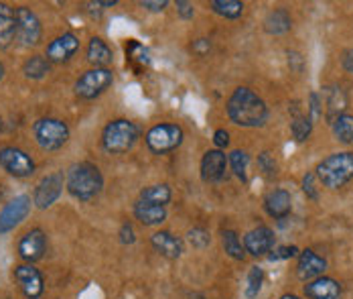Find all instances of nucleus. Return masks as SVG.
<instances>
[{"label":"nucleus","instance_id":"f257e3e1","mask_svg":"<svg viewBox=\"0 0 353 299\" xmlns=\"http://www.w3.org/2000/svg\"><path fill=\"white\" fill-rule=\"evenodd\" d=\"M225 113L230 116V120L238 126L244 128H258L264 126L268 120V106L266 102L250 88H236L234 94L230 96L228 104H225Z\"/></svg>","mask_w":353,"mask_h":299},{"label":"nucleus","instance_id":"f03ea898","mask_svg":"<svg viewBox=\"0 0 353 299\" xmlns=\"http://www.w3.org/2000/svg\"><path fill=\"white\" fill-rule=\"evenodd\" d=\"M65 186L75 200L92 202L104 189V175H102L98 165H94L90 161H81V163H75L68 169Z\"/></svg>","mask_w":353,"mask_h":299},{"label":"nucleus","instance_id":"7ed1b4c3","mask_svg":"<svg viewBox=\"0 0 353 299\" xmlns=\"http://www.w3.org/2000/svg\"><path fill=\"white\" fill-rule=\"evenodd\" d=\"M317 180L329 189H341L353 180V153L339 151L331 153L323 161H319L315 169Z\"/></svg>","mask_w":353,"mask_h":299},{"label":"nucleus","instance_id":"20e7f679","mask_svg":"<svg viewBox=\"0 0 353 299\" xmlns=\"http://www.w3.org/2000/svg\"><path fill=\"white\" fill-rule=\"evenodd\" d=\"M141 139V128L126 118H118L108 122L102 133V147L110 155H124L134 149Z\"/></svg>","mask_w":353,"mask_h":299},{"label":"nucleus","instance_id":"39448f33","mask_svg":"<svg viewBox=\"0 0 353 299\" xmlns=\"http://www.w3.org/2000/svg\"><path fill=\"white\" fill-rule=\"evenodd\" d=\"M33 135L37 145L43 151H57L70 141V126L59 118L47 116V118H39L33 124Z\"/></svg>","mask_w":353,"mask_h":299},{"label":"nucleus","instance_id":"423d86ee","mask_svg":"<svg viewBox=\"0 0 353 299\" xmlns=\"http://www.w3.org/2000/svg\"><path fill=\"white\" fill-rule=\"evenodd\" d=\"M112 84H114V74L110 68H92L77 77L73 90L79 98L94 100V98L102 96L106 90H110Z\"/></svg>","mask_w":353,"mask_h":299},{"label":"nucleus","instance_id":"0eeeda50","mask_svg":"<svg viewBox=\"0 0 353 299\" xmlns=\"http://www.w3.org/2000/svg\"><path fill=\"white\" fill-rule=\"evenodd\" d=\"M183 139H185V133L179 124H157L144 137L146 147L157 155L175 151L176 147H181Z\"/></svg>","mask_w":353,"mask_h":299},{"label":"nucleus","instance_id":"6e6552de","mask_svg":"<svg viewBox=\"0 0 353 299\" xmlns=\"http://www.w3.org/2000/svg\"><path fill=\"white\" fill-rule=\"evenodd\" d=\"M17 19V41L25 47H37L43 39V27L41 21L29 6H17L14 8Z\"/></svg>","mask_w":353,"mask_h":299},{"label":"nucleus","instance_id":"1a4fd4ad","mask_svg":"<svg viewBox=\"0 0 353 299\" xmlns=\"http://www.w3.org/2000/svg\"><path fill=\"white\" fill-rule=\"evenodd\" d=\"M0 167L19 180L31 177L35 173V161L31 159L29 153H25L19 147H2L0 149Z\"/></svg>","mask_w":353,"mask_h":299},{"label":"nucleus","instance_id":"9d476101","mask_svg":"<svg viewBox=\"0 0 353 299\" xmlns=\"http://www.w3.org/2000/svg\"><path fill=\"white\" fill-rule=\"evenodd\" d=\"M31 206H33V200L25 193L10 200L0 212V234H8L10 230H14L21 224L31 214Z\"/></svg>","mask_w":353,"mask_h":299},{"label":"nucleus","instance_id":"9b49d317","mask_svg":"<svg viewBox=\"0 0 353 299\" xmlns=\"http://www.w3.org/2000/svg\"><path fill=\"white\" fill-rule=\"evenodd\" d=\"M14 279L21 287V291L25 293L27 299H39L45 291V279L43 273L37 269L35 264H17L14 267Z\"/></svg>","mask_w":353,"mask_h":299},{"label":"nucleus","instance_id":"f8f14e48","mask_svg":"<svg viewBox=\"0 0 353 299\" xmlns=\"http://www.w3.org/2000/svg\"><path fill=\"white\" fill-rule=\"evenodd\" d=\"M21 259L29 264L41 261L47 253V234L41 228H31L29 232H25L17 244Z\"/></svg>","mask_w":353,"mask_h":299},{"label":"nucleus","instance_id":"ddd939ff","mask_svg":"<svg viewBox=\"0 0 353 299\" xmlns=\"http://www.w3.org/2000/svg\"><path fill=\"white\" fill-rule=\"evenodd\" d=\"M63 184H65L63 173H51V175L43 177L35 187L33 204H35L37 208H41V210L51 208L59 200V195L63 191Z\"/></svg>","mask_w":353,"mask_h":299},{"label":"nucleus","instance_id":"4468645a","mask_svg":"<svg viewBox=\"0 0 353 299\" xmlns=\"http://www.w3.org/2000/svg\"><path fill=\"white\" fill-rule=\"evenodd\" d=\"M274 244H276V236H274V230L268 226H256L244 236L246 255H252V257H264L272 253Z\"/></svg>","mask_w":353,"mask_h":299},{"label":"nucleus","instance_id":"2eb2a0df","mask_svg":"<svg viewBox=\"0 0 353 299\" xmlns=\"http://www.w3.org/2000/svg\"><path fill=\"white\" fill-rule=\"evenodd\" d=\"M77 51H79V37L75 33H63L47 45L45 57L49 64H68Z\"/></svg>","mask_w":353,"mask_h":299},{"label":"nucleus","instance_id":"dca6fc26","mask_svg":"<svg viewBox=\"0 0 353 299\" xmlns=\"http://www.w3.org/2000/svg\"><path fill=\"white\" fill-rule=\"evenodd\" d=\"M327 271V259L317 255L313 249H305L299 253V262H296V277L303 283H309L313 279L321 277Z\"/></svg>","mask_w":353,"mask_h":299},{"label":"nucleus","instance_id":"f3484780","mask_svg":"<svg viewBox=\"0 0 353 299\" xmlns=\"http://www.w3.org/2000/svg\"><path fill=\"white\" fill-rule=\"evenodd\" d=\"M303 293L307 299H341L343 296V287L337 279L321 275L317 279L305 283Z\"/></svg>","mask_w":353,"mask_h":299},{"label":"nucleus","instance_id":"a211bd4d","mask_svg":"<svg viewBox=\"0 0 353 299\" xmlns=\"http://www.w3.org/2000/svg\"><path fill=\"white\" fill-rule=\"evenodd\" d=\"M150 244H152V249H154L161 257H165V259H169V261L181 259L183 253H185L183 240H181L176 234L169 232V230H159V232H154V234L150 236Z\"/></svg>","mask_w":353,"mask_h":299},{"label":"nucleus","instance_id":"6ab92c4d","mask_svg":"<svg viewBox=\"0 0 353 299\" xmlns=\"http://www.w3.org/2000/svg\"><path fill=\"white\" fill-rule=\"evenodd\" d=\"M228 169V157L219 149L208 151L201 159V180L205 184H217L225 177Z\"/></svg>","mask_w":353,"mask_h":299},{"label":"nucleus","instance_id":"aec40b11","mask_svg":"<svg viewBox=\"0 0 353 299\" xmlns=\"http://www.w3.org/2000/svg\"><path fill=\"white\" fill-rule=\"evenodd\" d=\"M264 210L270 218L284 220L292 210V195L286 189H272L264 197Z\"/></svg>","mask_w":353,"mask_h":299},{"label":"nucleus","instance_id":"412c9836","mask_svg":"<svg viewBox=\"0 0 353 299\" xmlns=\"http://www.w3.org/2000/svg\"><path fill=\"white\" fill-rule=\"evenodd\" d=\"M17 39V19L14 8L6 2H0V49H6Z\"/></svg>","mask_w":353,"mask_h":299},{"label":"nucleus","instance_id":"4be33fe9","mask_svg":"<svg viewBox=\"0 0 353 299\" xmlns=\"http://www.w3.org/2000/svg\"><path fill=\"white\" fill-rule=\"evenodd\" d=\"M134 218L144 226H159L167 220V208L139 200L134 204Z\"/></svg>","mask_w":353,"mask_h":299},{"label":"nucleus","instance_id":"5701e85b","mask_svg":"<svg viewBox=\"0 0 353 299\" xmlns=\"http://www.w3.org/2000/svg\"><path fill=\"white\" fill-rule=\"evenodd\" d=\"M85 55H88V61L94 66V68H108L112 61H114V53L110 49L104 39L92 37L88 43V49H85Z\"/></svg>","mask_w":353,"mask_h":299},{"label":"nucleus","instance_id":"b1692460","mask_svg":"<svg viewBox=\"0 0 353 299\" xmlns=\"http://www.w3.org/2000/svg\"><path fill=\"white\" fill-rule=\"evenodd\" d=\"M292 29V17L286 8H274L264 19V31L268 35H284Z\"/></svg>","mask_w":353,"mask_h":299},{"label":"nucleus","instance_id":"393cba45","mask_svg":"<svg viewBox=\"0 0 353 299\" xmlns=\"http://www.w3.org/2000/svg\"><path fill=\"white\" fill-rule=\"evenodd\" d=\"M331 131L333 137L341 145H353V114H339L331 120Z\"/></svg>","mask_w":353,"mask_h":299},{"label":"nucleus","instance_id":"a878e982","mask_svg":"<svg viewBox=\"0 0 353 299\" xmlns=\"http://www.w3.org/2000/svg\"><path fill=\"white\" fill-rule=\"evenodd\" d=\"M221 247L225 251V255L234 261H244L246 259V249L244 242L240 238V234L236 230H223L221 232Z\"/></svg>","mask_w":353,"mask_h":299},{"label":"nucleus","instance_id":"bb28decb","mask_svg":"<svg viewBox=\"0 0 353 299\" xmlns=\"http://www.w3.org/2000/svg\"><path fill=\"white\" fill-rule=\"evenodd\" d=\"M142 202L154 204V206H165L173 200V191L167 184H157V186H146L141 191Z\"/></svg>","mask_w":353,"mask_h":299},{"label":"nucleus","instance_id":"cd10ccee","mask_svg":"<svg viewBox=\"0 0 353 299\" xmlns=\"http://www.w3.org/2000/svg\"><path fill=\"white\" fill-rule=\"evenodd\" d=\"M51 72V64L47 61L45 55H31L23 64V74L29 79H43Z\"/></svg>","mask_w":353,"mask_h":299},{"label":"nucleus","instance_id":"c85d7f7f","mask_svg":"<svg viewBox=\"0 0 353 299\" xmlns=\"http://www.w3.org/2000/svg\"><path fill=\"white\" fill-rule=\"evenodd\" d=\"M210 6L215 15H219L223 19H238L244 15V8H246V4L240 0H212Z\"/></svg>","mask_w":353,"mask_h":299},{"label":"nucleus","instance_id":"c756f323","mask_svg":"<svg viewBox=\"0 0 353 299\" xmlns=\"http://www.w3.org/2000/svg\"><path fill=\"white\" fill-rule=\"evenodd\" d=\"M327 106H329V116L331 120L339 114H343V110L347 108L350 100H347V94L341 90V88H327Z\"/></svg>","mask_w":353,"mask_h":299},{"label":"nucleus","instance_id":"7c9ffc66","mask_svg":"<svg viewBox=\"0 0 353 299\" xmlns=\"http://www.w3.org/2000/svg\"><path fill=\"white\" fill-rule=\"evenodd\" d=\"M228 165L232 167L234 175L242 182H248V165H250V155L246 151L236 149L230 153L228 157Z\"/></svg>","mask_w":353,"mask_h":299},{"label":"nucleus","instance_id":"2f4dec72","mask_svg":"<svg viewBox=\"0 0 353 299\" xmlns=\"http://www.w3.org/2000/svg\"><path fill=\"white\" fill-rule=\"evenodd\" d=\"M311 133H313V122H311L309 116L299 114V116L292 118V122H290V135H292V139H294L296 143L309 141Z\"/></svg>","mask_w":353,"mask_h":299},{"label":"nucleus","instance_id":"473e14b6","mask_svg":"<svg viewBox=\"0 0 353 299\" xmlns=\"http://www.w3.org/2000/svg\"><path fill=\"white\" fill-rule=\"evenodd\" d=\"M262 285H264V269L254 264L250 267L246 277V298L248 299H256L262 291Z\"/></svg>","mask_w":353,"mask_h":299},{"label":"nucleus","instance_id":"72a5a7b5","mask_svg":"<svg viewBox=\"0 0 353 299\" xmlns=\"http://www.w3.org/2000/svg\"><path fill=\"white\" fill-rule=\"evenodd\" d=\"M258 169L266 180H274L279 175V161L274 159L270 151H262L258 155Z\"/></svg>","mask_w":353,"mask_h":299},{"label":"nucleus","instance_id":"f704fd0d","mask_svg":"<svg viewBox=\"0 0 353 299\" xmlns=\"http://www.w3.org/2000/svg\"><path fill=\"white\" fill-rule=\"evenodd\" d=\"M187 238H189L191 247L197 249V251H203V249H208V247L212 244V234H210L203 226L191 228V230L187 232Z\"/></svg>","mask_w":353,"mask_h":299},{"label":"nucleus","instance_id":"c9c22d12","mask_svg":"<svg viewBox=\"0 0 353 299\" xmlns=\"http://www.w3.org/2000/svg\"><path fill=\"white\" fill-rule=\"evenodd\" d=\"M126 55H128L132 61L148 64V51L142 47L139 41H128V45H126Z\"/></svg>","mask_w":353,"mask_h":299},{"label":"nucleus","instance_id":"e433bc0d","mask_svg":"<svg viewBox=\"0 0 353 299\" xmlns=\"http://www.w3.org/2000/svg\"><path fill=\"white\" fill-rule=\"evenodd\" d=\"M299 249L294 244H284V247H276L270 255V261H286V259H294L299 257Z\"/></svg>","mask_w":353,"mask_h":299},{"label":"nucleus","instance_id":"4c0bfd02","mask_svg":"<svg viewBox=\"0 0 353 299\" xmlns=\"http://www.w3.org/2000/svg\"><path fill=\"white\" fill-rule=\"evenodd\" d=\"M321 116H323L321 96H319L317 92H311V96H309V118H311V122L315 124Z\"/></svg>","mask_w":353,"mask_h":299},{"label":"nucleus","instance_id":"58836bf2","mask_svg":"<svg viewBox=\"0 0 353 299\" xmlns=\"http://www.w3.org/2000/svg\"><path fill=\"white\" fill-rule=\"evenodd\" d=\"M303 191L307 193V197H311V200H319V189L317 184H315V173H305V177H303Z\"/></svg>","mask_w":353,"mask_h":299},{"label":"nucleus","instance_id":"ea45409f","mask_svg":"<svg viewBox=\"0 0 353 299\" xmlns=\"http://www.w3.org/2000/svg\"><path fill=\"white\" fill-rule=\"evenodd\" d=\"M118 236H120L122 244H134L137 242V232H134V226L130 224V222H124V224L120 226Z\"/></svg>","mask_w":353,"mask_h":299},{"label":"nucleus","instance_id":"a19ab883","mask_svg":"<svg viewBox=\"0 0 353 299\" xmlns=\"http://www.w3.org/2000/svg\"><path fill=\"white\" fill-rule=\"evenodd\" d=\"M176 12H179V17H181V19L189 21V19H193V17H195V6H193V2L176 0Z\"/></svg>","mask_w":353,"mask_h":299},{"label":"nucleus","instance_id":"79ce46f5","mask_svg":"<svg viewBox=\"0 0 353 299\" xmlns=\"http://www.w3.org/2000/svg\"><path fill=\"white\" fill-rule=\"evenodd\" d=\"M213 143H215V147L219 151L225 149V147L230 145V133L223 131V128H217V131L213 133Z\"/></svg>","mask_w":353,"mask_h":299},{"label":"nucleus","instance_id":"37998d69","mask_svg":"<svg viewBox=\"0 0 353 299\" xmlns=\"http://www.w3.org/2000/svg\"><path fill=\"white\" fill-rule=\"evenodd\" d=\"M141 6L146 10H152V12H161L169 6V2L167 0H142Z\"/></svg>","mask_w":353,"mask_h":299},{"label":"nucleus","instance_id":"c03bdc74","mask_svg":"<svg viewBox=\"0 0 353 299\" xmlns=\"http://www.w3.org/2000/svg\"><path fill=\"white\" fill-rule=\"evenodd\" d=\"M193 51L197 53V55H208L210 53V49H212V41L210 39H197V41H193Z\"/></svg>","mask_w":353,"mask_h":299},{"label":"nucleus","instance_id":"a18cd8bd","mask_svg":"<svg viewBox=\"0 0 353 299\" xmlns=\"http://www.w3.org/2000/svg\"><path fill=\"white\" fill-rule=\"evenodd\" d=\"M341 68H343L347 74L353 75V47L343 49V53H341Z\"/></svg>","mask_w":353,"mask_h":299},{"label":"nucleus","instance_id":"49530a36","mask_svg":"<svg viewBox=\"0 0 353 299\" xmlns=\"http://www.w3.org/2000/svg\"><path fill=\"white\" fill-rule=\"evenodd\" d=\"M288 66H290L294 72H303V66H305L303 55L296 53V51H288Z\"/></svg>","mask_w":353,"mask_h":299},{"label":"nucleus","instance_id":"de8ad7c7","mask_svg":"<svg viewBox=\"0 0 353 299\" xmlns=\"http://www.w3.org/2000/svg\"><path fill=\"white\" fill-rule=\"evenodd\" d=\"M281 299H303V298H299V296H294V293H284V296H281Z\"/></svg>","mask_w":353,"mask_h":299},{"label":"nucleus","instance_id":"09e8293b","mask_svg":"<svg viewBox=\"0 0 353 299\" xmlns=\"http://www.w3.org/2000/svg\"><path fill=\"white\" fill-rule=\"evenodd\" d=\"M189 299H205V296H201V293H189Z\"/></svg>","mask_w":353,"mask_h":299},{"label":"nucleus","instance_id":"8fccbe9b","mask_svg":"<svg viewBox=\"0 0 353 299\" xmlns=\"http://www.w3.org/2000/svg\"><path fill=\"white\" fill-rule=\"evenodd\" d=\"M4 75H6V70H4V66H2V61H0V81L4 79Z\"/></svg>","mask_w":353,"mask_h":299},{"label":"nucleus","instance_id":"3c124183","mask_svg":"<svg viewBox=\"0 0 353 299\" xmlns=\"http://www.w3.org/2000/svg\"><path fill=\"white\" fill-rule=\"evenodd\" d=\"M0 128H2V122H0Z\"/></svg>","mask_w":353,"mask_h":299}]
</instances>
